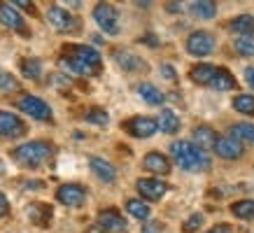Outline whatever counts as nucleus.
I'll list each match as a JSON object with an SVG mask.
<instances>
[{"label": "nucleus", "mask_w": 254, "mask_h": 233, "mask_svg": "<svg viewBox=\"0 0 254 233\" xmlns=\"http://www.w3.org/2000/svg\"><path fill=\"white\" fill-rule=\"evenodd\" d=\"M9 212V201H7V196L0 191V217H5Z\"/></svg>", "instance_id": "obj_35"}, {"label": "nucleus", "mask_w": 254, "mask_h": 233, "mask_svg": "<svg viewBox=\"0 0 254 233\" xmlns=\"http://www.w3.org/2000/svg\"><path fill=\"white\" fill-rule=\"evenodd\" d=\"M112 56H115L117 65H119L122 70H126V72H145L147 70V65L142 63V58L135 56L133 52H128V49H115Z\"/></svg>", "instance_id": "obj_15"}, {"label": "nucleus", "mask_w": 254, "mask_h": 233, "mask_svg": "<svg viewBox=\"0 0 254 233\" xmlns=\"http://www.w3.org/2000/svg\"><path fill=\"white\" fill-rule=\"evenodd\" d=\"M170 154L175 159V163L187 173H203L210 168V156L208 152L198 149L189 140H177L170 145Z\"/></svg>", "instance_id": "obj_2"}, {"label": "nucleus", "mask_w": 254, "mask_h": 233, "mask_svg": "<svg viewBox=\"0 0 254 233\" xmlns=\"http://www.w3.org/2000/svg\"><path fill=\"white\" fill-rule=\"evenodd\" d=\"M142 168L149 171L152 175H168L170 161H168V156L161 154V152H149V154L142 159Z\"/></svg>", "instance_id": "obj_16"}, {"label": "nucleus", "mask_w": 254, "mask_h": 233, "mask_svg": "<svg viewBox=\"0 0 254 233\" xmlns=\"http://www.w3.org/2000/svg\"><path fill=\"white\" fill-rule=\"evenodd\" d=\"M98 229L103 233H126V219L122 217V212H117L115 208L100 210L98 212Z\"/></svg>", "instance_id": "obj_9"}, {"label": "nucleus", "mask_w": 254, "mask_h": 233, "mask_svg": "<svg viewBox=\"0 0 254 233\" xmlns=\"http://www.w3.org/2000/svg\"><path fill=\"white\" fill-rule=\"evenodd\" d=\"M100 54L93 49V47L86 45H68L63 49V65L75 72V75H84V77H91L100 70Z\"/></svg>", "instance_id": "obj_1"}, {"label": "nucleus", "mask_w": 254, "mask_h": 233, "mask_svg": "<svg viewBox=\"0 0 254 233\" xmlns=\"http://www.w3.org/2000/svg\"><path fill=\"white\" fill-rule=\"evenodd\" d=\"M156 128L161 133H177L180 131V119L173 110H161L159 119H156Z\"/></svg>", "instance_id": "obj_22"}, {"label": "nucleus", "mask_w": 254, "mask_h": 233, "mask_svg": "<svg viewBox=\"0 0 254 233\" xmlns=\"http://www.w3.org/2000/svg\"><path fill=\"white\" fill-rule=\"evenodd\" d=\"M161 75L166 79H175V70L170 68V65H161Z\"/></svg>", "instance_id": "obj_38"}, {"label": "nucleus", "mask_w": 254, "mask_h": 233, "mask_svg": "<svg viewBox=\"0 0 254 233\" xmlns=\"http://www.w3.org/2000/svg\"><path fill=\"white\" fill-rule=\"evenodd\" d=\"M145 233H154V231H152V229H147V231Z\"/></svg>", "instance_id": "obj_41"}, {"label": "nucleus", "mask_w": 254, "mask_h": 233, "mask_svg": "<svg viewBox=\"0 0 254 233\" xmlns=\"http://www.w3.org/2000/svg\"><path fill=\"white\" fill-rule=\"evenodd\" d=\"M89 166H91V171L93 175L98 179H103L105 184H112L117 179V171H115V166L110 161H105V159H98V156H93L91 161H89Z\"/></svg>", "instance_id": "obj_17"}, {"label": "nucleus", "mask_w": 254, "mask_h": 233, "mask_svg": "<svg viewBox=\"0 0 254 233\" xmlns=\"http://www.w3.org/2000/svg\"><path fill=\"white\" fill-rule=\"evenodd\" d=\"M21 75L28 79H40L42 77V63H40V58H23L21 61Z\"/></svg>", "instance_id": "obj_26"}, {"label": "nucleus", "mask_w": 254, "mask_h": 233, "mask_svg": "<svg viewBox=\"0 0 254 233\" xmlns=\"http://www.w3.org/2000/svg\"><path fill=\"white\" fill-rule=\"evenodd\" d=\"M124 131L133 135V138H152L159 128H156V119L149 116H133L128 121H124Z\"/></svg>", "instance_id": "obj_10"}, {"label": "nucleus", "mask_w": 254, "mask_h": 233, "mask_svg": "<svg viewBox=\"0 0 254 233\" xmlns=\"http://www.w3.org/2000/svg\"><path fill=\"white\" fill-rule=\"evenodd\" d=\"M93 19L100 26V31L108 35H117L119 33V12H117L110 2H98L93 7Z\"/></svg>", "instance_id": "obj_5"}, {"label": "nucleus", "mask_w": 254, "mask_h": 233, "mask_svg": "<svg viewBox=\"0 0 254 233\" xmlns=\"http://www.w3.org/2000/svg\"><path fill=\"white\" fill-rule=\"evenodd\" d=\"M217 138H219V135H217L210 126H196V128H193V145L198 149H203V152L215 149Z\"/></svg>", "instance_id": "obj_18"}, {"label": "nucleus", "mask_w": 254, "mask_h": 233, "mask_svg": "<svg viewBox=\"0 0 254 233\" xmlns=\"http://www.w3.org/2000/svg\"><path fill=\"white\" fill-rule=\"evenodd\" d=\"M187 52L191 56H208L215 52V35L208 31H193L187 38Z\"/></svg>", "instance_id": "obj_7"}, {"label": "nucleus", "mask_w": 254, "mask_h": 233, "mask_svg": "<svg viewBox=\"0 0 254 233\" xmlns=\"http://www.w3.org/2000/svg\"><path fill=\"white\" fill-rule=\"evenodd\" d=\"M56 201L65 208H79L86 201V189L79 184H61L56 189Z\"/></svg>", "instance_id": "obj_8"}, {"label": "nucleus", "mask_w": 254, "mask_h": 233, "mask_svg": "<svg viewBox=\"0 0 254 233\" xmlns=\"http://www.w3.org/2000/svg\"><path fill=\"white\" fill-rule=\"evenodd\" d=\"M231 212L238 219H254V201H236L231 205Z\"/></svg>", "instance_id": "obj_30"}, {"label": "nucleus", "mask_w": 254, "mask_h": 233, "mask_svg": "<svg viewBox=\"0 0 254 233\" xmlns=\"http://www.w3.org/2000/svg\"><path fill=\"white\" fill-rule=\"evenodd\" d=\"M229 28L233 33H240V35H254V16L252 14H240L236 19H231Z\"/></svg>", "instance_id": "obj_24"}, {"label": "nucleus", "mask_w": 254, "mask_h": 233, "mask_svg": "<svg viewBox=\"0 0 254 233\" xmlns=\"http://www.w3.org/2000/svg\"><path fill=\"white\" fill-rule=\"evenodd\" d=\"M138 93H140V98H142L147 105H163V103H166V96H163L154 84H149V82L138 84Z\"/></svg>", "instance_id": "obj_21"}, {"label": "nucleus", "mask_w": 254, "mask_h": 233, "mask_svg": "<svg viewBox=\"0 0 254 233\" xmlns=\"http://www.w3.org/2000/svg\"><path fill=\"white\" fill-rule=\"evenodd\" d=\"M28 217L35 226H49L52 222V205H47V203H31L28 205Z\"/></svg>", "instance_id": "obj_19"}, {"label": "nucleus", "mask_w": 254, "mask_h": 233, "mask_svg": "<svg viewBox=\"0 0 254 233\" xmlns=\"http://www.w3.org/2000/svg\"><path fill=\"white\" fill-rule=\"evenodd\" d=\"M243 145H240V140L231 138V135H222V138H217V145H215V154L219 159H226V161H238L240 156H243Z\"/></svg>", "instance_id": "obj_12"}, {"label": "nucleus", "mask_w": 254, "mask_h": 233, "mask_svg": "<svg viewBox=\"0 0 254 233\" xmlns=\"http://www.w3.org/2000/svg\"><path fill=\"white\" fill-rule=\"evenodd\" d=\"M231 138L245 140V142H252V145H254V124H250V121L233 124L231 126Z\"/></svg>", "instance_id": "obj_27"}, {"label": "nucleus", "mask_w": 254, "mask_h": 233, "mask_svg": "<svg viewBox=\"0 0 254 233\" xmlns=\"http://www.w3.org/2000/svg\"><path fill=\"white\" fill-rule=\"evenodd\" d=\"M14 7H21V9H28V12H35V7H33L31 2H26V0H14Z\"/></svg>", "instance_id": "obj_37"}, {"label": "nucleus", "mask_w": 254, "mask_h": 233, "mask_svg": "<svg viewBox=\"0 0 254 233\" xmlns=\"http://www.w3.org/2000/svg\"><path fill=\"white\" fill-rule=\"evenodd\" d=\"M210 86L217 89V91H229V89L236 86V79H233V75L226 68H215V77H212Z\"/></svg>", "instance_id": "obj_23"}, {"label": "nucleus", "mask_w": 254, "mask_h": 233, "mask_svg": "<svg viewBox=\"0 0 254 233\" xmlns=\"http://www.w3.org/2000/svg\"><path fill=\"white\" fill-rule=\"evenodd\" d=\"M0 91H2V93L19 91V82H16L9 72H5V70H0Z\"/></svg>", "instance_id": "obj_33"}, {"label": "nucleus", "mask_w": 254, "mask_h": 233, "mask_svg": "<svg viewBox=\"0 0 254 233\" xmlns=\"http://www.w3.org/2000/svg\"><path fill=\"white\" fill-rule=\"evenodd\" d=\"M2 175H5V161L0 159V177H2Z\"/></svg>", "instance_id": "obj_40"}, {"label": "nucleus", "mask_w": 254, "mask_h": 233, "mask_svg": "<svg viewBox=\"0 0 254 233\" xmlns=\"http://www.w3.org/2000/svg\"><path fill=\"white\" fill-rule=\"evenodd\" d=\"M16 108L21 110L23 115L33 116L38 121H52V108L47 105L42 98L38 96H31V93H23L21 98L16 101Z\"/></svg>", "instance_id": "obj_4"}, {"label": "nucleus", "mask_w": 254, "mask_h": 233, "mask_svg": "<svg viewBox=\"0 0 254 233\" xmlns=\"http://www.w3.org/2000/svg\"><path fill=\"white\" fill-rule=\"evenodd\" d=\"M236 52H238L240 56H254V35H240L238 40H236Z\"/></svg>", "instance_id": "obj_32"}, {"label": "nucleus", "mask_w": 254, "mask_h": 233, "mask_svg": "<svg viewBox=\"0 0 254 233\" xmlns=\"http://www.w3.org/2000/svg\"><path fill=\"white\" fill-rule=\"evenodd\" d=\"M233 108L238 110L240 115H254V96L252 93H240L233 98Z\"/></svg>", "instance_id": "obj_29"}, {"label": "nucleus", "mask_w": 254, "mask_h": 233, "mask_svg": "<svg viewBox=\"0 0 254 233\" xmlns=\"http://www.w3.org/2000/svg\"><path fill=\"white\" fill-rule=\"evenodd\" d=\"M84 119L89 121V124H96V126H108V124H110V116H108V112H105L103 108H91V110H86Z\"/></svg>", "instance_id": "obj_31"}, {"label": "nucleus", "mask_w": 254, "mask_h": 233, "mask_svg": "<svg viewBox=\"0 0 254 233\" xmlns=\"http://www.w3.org/2000/svg\"><path fill=\"white\" fill-rule=\"evenodd\" d=\"M0 23L2 26H7L9 31H16V33H23V35H31V31L26 28V21H23V16L16 12L14 5H9V2H2L0 5Z\"/></svg>", "instance_id": "obj_11"}, {"label": "nucleus", "mask_w": 254, "mask_h": 233, "mask_svg": "<svg viewBox=\"0 0 254 233\" xmlns=\"http://www.w3.org/2000/svg\"><path fill=\"white\" fill-rule=\"evenodd\" d=\"M54 154V147L45 142V140H31V142H23L19 147H14L12 156L19 166L26 168H40L42 163H47Z\"/></svg>", "instance_id": "obj_3"}, {"label": "nucleus", "mask_w": 254, "mask_h": 233, "mask_svg": "<svg viewBox=\"0 0 254 233\" xmlns=\"http://www.w3.org/2000/svg\"><path fill=\"white\" fill-rule=\"evenodd\" d=\"M200 224H203V212H193L191 217L185 219V233H196L200 229Z\"/></svg>", "instance_id": "obj_34"}, {"label": "nucleus", "mask_w": 254, "mask_h": 233, "mask_svg": "<svg viewBox=\"0 0 254 233\" xmlns=\"http://www.w3.org/2000/svg\"><path fill=\"white\" fill-rule=\"evenodd\" d=\"M189 12L198 19H212L217 14V5L210 2V0H198V2H191L189 5Z\"/></svg>", "instance_id": "obj_25"}, {"label": "nucleus", "mask_w": 254, "mask_h": 233, "mask_svg": "<svg viewBox=\"0 0 254 233\" xmlns=\"http://www.w3.org/2000/svg\"><path fill=\"white\" fill-rule=\"evenodd\" d=\"M47 21L59 33H75L79 28L77 19L70 14L65 7H59V5H52V7L47 9Z\"/></svg>", "instance_id": "obj_6"}, {"label": "nucleus", "mask_w": 254, "mask_h": 233, "mask_svg": "<svg viewBox=\"0 0 254 233\" xmlns=\"http://www.w3.org/2000/svg\"><path fill=\"white\" fill-rule=\"evenodd\" d=\"M26 133V124L7 110H0V138H19Z\"/></svg>", "instance_id": "obj_13"}, {"label": "nucleus", "mask_w": 254, "mask_h": 233, "mask_svg": "<svg viewBox=\"0 0 254 233\" xmlns=\"http://www.w3.org/2000/svg\"><path fill=\"white\" fill-rule=\"evenodd\" d=\"M135 186H138L140 196L147 198V201H159V198H163L166 191H168L166 182H161V179H156V177H142L135 182Z\"/></svg>", "instance_id": "obj_14"}, {"label": "nucleus", "mask_w": 254, "mask_h": 233, "mask_svg": "<svg viewBox=\"0 0 254 233\" xmlns=\"http://www.w3.org/2000/svg\"><path fill=\"white\" fill-rule=\"evenodd\" d=\"M189 77H191V82H196V84L210 86L212 77H215V65H210V63H198V65H193V68L189 70Z\"/></svg>", "instance_id": "obj_20"}, {"label": "nucleus", "mask_w": 254, "mask_h": 233, "mask_svg": "<svg viewBox=\"0 0 254 233\" xmlns=\"http://www.w3.org/2000/svg\"><path fill=\"white\" fill-rule=\"evenodd\" d=\"M245 79H247V84L254 89V68H247L245 70Z\"/></svg>", "instance_id": "obj_39"}, {"label": "nucleus", "mask_w": 254, "mask_h": 233, "mask_svg": "<svg viewBox=\"0 0 254 233\" xmlns=\"http://www.w3.org/2000/svg\"><path fill=\"white\" fill-rule=\"evenodd\" d=\"M208 233H233V231H231V226L229 224H217V226H212Z\"/></svg>", "instance_id": "obj_36"}, {"label": "nucleus", "mask_w": 254, "mask_h": 233, "mask_svg": "<svg viewBox=\"0 0 254 233\" xmlns=\"http://www.w3.org/2000/svg\"><path fill=\"white\" fill-rule=\"evenodd\" d=\"M126 210H128V215L135 219L149 217V208H147V203L140 201V198H128V201H126Z\"/></svg>", "instance_id": "obj_28"}]
</instances>
